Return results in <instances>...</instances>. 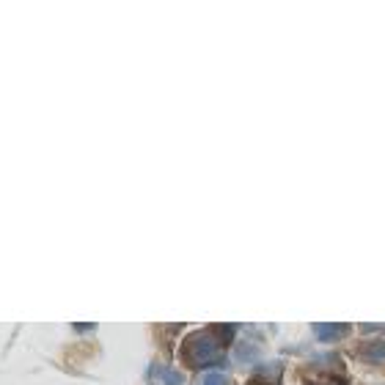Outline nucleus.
<instances>
[{"label": "nucleus", "mask_w": 385, "mask_h": 385, "mask_svg": "<svg viewBox=\"0 0 385 385\" xmlns=\"http://www.w3.org/2000/svg\"><path fill=\"white\" fill-rule=\"evenodd\" d=\"M160 380H162L165 385H179V382H182V377H179V374H171V371H160Z\"/></svg>", "instance_id": "f257e3e1"}, {"label": "nucleus", "mask_w": 385, "mask_h": 385, "mask_svg": "<svg viewBox=\"0 0 385 385\" xmlns=\"http://www.w3.org/2000/svg\"><path fill=\"white\" fill-rule=\"evenodd\" d=\"M204 385H226V380L221 374H207L204 377Z\"/></svg>", "instance_id": "f03ea898"}]
</instances>
